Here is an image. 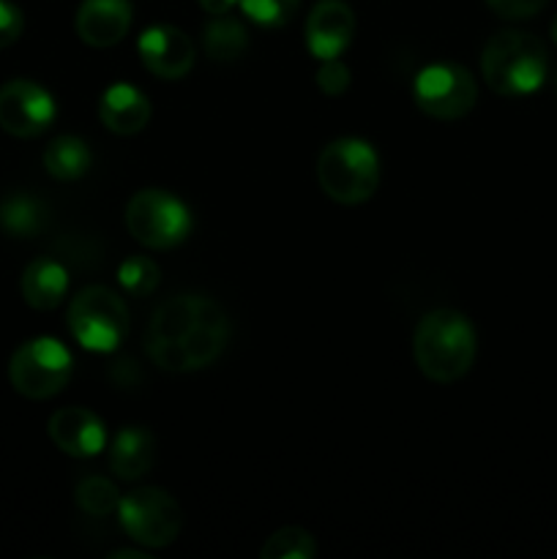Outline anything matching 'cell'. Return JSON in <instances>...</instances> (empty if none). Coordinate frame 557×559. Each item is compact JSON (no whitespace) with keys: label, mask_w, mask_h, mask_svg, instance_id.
I'll use <instances>...</instances> for the list:
<instances>
[{"label":"cell","mask_w":557,"mask_h":559,"mask_svg":"<svg viewBox=\"0 0 557 559\" xmlns=\"http://www.w3.org/2000/svg\"><path fill=\"white\" fill-rule=\"evenodd\" d=\"M58 107L47 87L33 80H9L0 87V129L33 140L52 126Z\"/></svg>","instance_id":"obj_10"},{"label":"cell","mask_w":557,"mask_h":559,"mask_svg":"<svg viewBox=\"0 0 557 559\" xmlns=\"http://www.w3.org/2000/svg\"><path fill=\"white\" fill-rule=\"evenodd\" d=\"M153 448L156 440L145 426H123L109 451V469L120 480L145 478L147 469L153 467Z\"/></svg>","instance_id":"obj_17"},{"label":"cell","mask_w":557,"mask_h":559,"mask_svg":"<svg viewBox=\"0 0 557 559\" xmlns=\"http://www.w3.org/2000/svg\"><path fill=\"white\" fill-rule=\"evenodd\" d=\"M306 47L317 60L339 58L355 36V14L342 0H320L306 16Z\"/></svg>","instance_id":"obj_13"},{"label":"cell","mask_w":557,"mask_h":559,"mask_svg":"<svg viewBox=\"0 0 557 559\" xmlns=\"http://www.w3.org/2000/svg\"><path fill=\"white\" fill-rule=\"evenodd\" d=\"M486 3L502 20H528V16L538 14L549 0H486Z\"/></svg>","instance_id":"obj_27"},{"label":"cell","mask_w":557,"mask_h":559,"mask_svg":"<svg viewBox=\"0 0 557 559\" xmlns=\"http://www.w3.org/2000/svg\"><path fill=\"white\" fill-rule=\"evenodd\" d=\"M552 41L557 44V16H555V22H552Z\"/></svg>","instance_id":"obj_30"},{"label":"cell","mask_w":557,"mask_h":559,"mask_svg":"<svg viewBox=\"0 0 557 559\" xmlns=\"http://www.w3.org/2000/svg\"><path fill=\"white\" fill-rule=\"evenodd\" d=\"M240 11L262 27H282L298 11L300 0H238Z\"/></svg>","instance_id":"obj_24"},{"label":"cell","mask_w":557,"mask_h":559,"mask_svg":"<svg viewBox=\"0 0 557 559\" xmlns=\"http://www.w3.org/2000/svg\"><path fill=\"white\" fill-rule=\"evenodd\" d=\"M20 289L31 309L52 311L63 304L66 293H69V271L58 260L38 257L22 273Z\"/></svg>","instance_id":"obj_16"},{"label":"cell","mask_w":557,"mask_h":559,"mask_svg":"<svg viewBox=\"0 0 557 559\" xmlns=\"http://www.w3.org/2000/svg\"><path fill=\"white\" fill-rule=\"evenodd\" d=\"M0 227L11 238H36L47 227V205L27 191H14L0 205Z\"/></svg>","instance_id":"obj_19"},{"label":"cell","mask_w":557,"mask_h":559,"mask_svg":"<svg viewBox=\"0 0 557 559\" xmlns=\"http://www.w3.org/2000/svg\"><path fill=\"white\" fill-rule=\"evenodd\" d=\"M98 118L118 136L140 134L151 123V98L129 82H115L102 93Z\"/></svg>","instance_id":"obj_15"},{"label":"cell","mask_w":557,"mask_h":559,"mask_svg":"<svg viewBox=\"0 0 557 559\" xmlns=\"http://www.w3.org/2000/svg\"><path fill=\"white\" fill-rule=\"evenodd\" d=\"M317 183L339 205H360L380 186V156L360 136H339L317 156Z\"/></svg>","instance_id":"obj_4"},{"label":"cell","mask_w":557,"mask_h":559,"mask_svg":"<svg viewBox=\"0 0 557 559\" xmlns=\"http://www.w3.org/2000/svg\"><path fill=\"white\" fill-rule=\"evenodd\" d=\"M317 87H320L325 96H342L349 87V69L339 58L320 60V69H317Z\"/></svg>","instance_id":"obj_25"},{"label":"cell","mask_w":557,"mask_h":559,"mask_svg":"<svg viewBox=\"0 0 557 559\" xmlns=\"http://www.w3.org/2000/svg\"><path fill=\"white\" fill-rule=\"evenodd\" d=\"M317 555V544L306 530L282 527L262 544V559H311Z\"/></svg>","instance_id":"obj_22"},{"label":"cell","mask_w":557,"mask_h":559,"mask_svg":"<svg viewBox=\"0 0 557 559\" xmlns=\"http://www.w3.org/2000/svg\"><path fill=\"white\" fill-rule=\"evenodd\" d=\"M549 71V55L541 38L528 31H500L481 52V74L486 85L508 98L538 91Z\"/></svg>","instance_id":"obj_3"},{"label":"cell","mask_w":557,"mask_h":559,"mask_svg":"<svg viewBox=\"0 0 557 559\" xmlns=\"http://www.w3.org/2000/svg\"><path fill=\"white\" fill-rule=\"evenodd\" d=\"M118 519L126 535L145 549H164L175 544L183 530V511L178 500L158 486H145L120 497Z\"/></svg>","instance_id":"obj_8"},{"label":"cell","mask_w":557,"mask_h":559,"mask_svg":"<svg viewBox=\"0 0 557 559\" xmlns=\"http://www.w3.org/2000/svg\"><path fill=\"white\" fill-rule=\"evenodd\" d=\"M93 164V153L87 147L85 140L74 134H63L58 140H52L44 151V169L52 175L55 180H63V183H71V180H80L82 175H87Z\"/></svg>","instance_id":"obj_18"},{"label":"cell","mask_w":557,"mask_h":559,"mask_svg":"<svg viewBox=\"0 0 557 559\" xmlns=\"http://www.w3.org/2000/svg\"><path fill=\"white\" fill-rule=\"evenodd\" d=\"M49 440L58 451L74 459H93L107 445V426L85 407H63L49 418Z\"/></svg>","instance_id":"obj_12"},{"label":"cell","mask_w":557,"mask_h":559,"mask_svg":"<svg viewBox=\"0 0 557 559\" xmlns=\"http://www.w3.org/2000/svg\"><path fill=\"white\" fill-rule=\"evenodd\" d=\"M478 353L475 328L462 311L437 309L420 317L413 336V355L426 380L451 385L473 369Z\"/></svg>","instance_id":"obj_2"},{"label":"cell","mask_w":557,"mask_h":559,"mask_svg":"<svg viewBox=\"0 0 557 559\" xmlns=\"http://www.w3.org/2000/svg\"><path fill=\"white\" fill-rule=\"evenodd\" d=\"M74 358L69 347L52 336L27 338L14 349L9 360V380L20 396L42 402L52 399L69 385Z\"/></svg>","instance_id":"obj_7"},{"label":"cell","mask_w":557,"mask_h":559,"mask_svg":"<svg viewBox=\"0 0 557 559\" xmlns=\"http://www.w3.org/2000/svg\"><path fill=\"white\" fill-rule=\"evenodd\" d=\"M555 93H557V74H555Z\"/></svg>","instance_id":"obj_31"},{"label":"cell","mask_w":557,"mask_h":559,"mask_svg":"<svg viewBox=\"0 0 557 559\" xmlns=\"http://www.w3.org/2000/svg\"><path fill=\"white\" fill-rule=\"evenodd\" d=\"M200 5L211 16H222V14H229V11L238 5V0H200Z\"/></svg>","instance_id":"obj_28"},{"label":"cell","mask_w":557,"mask_h":559,"mask_svg":"<svg viewBox=\"0 0 557 559\" xmlns=\"http://www.w3.org/2000/svg\"><path fill=\"white\" fill-rule=\"evenodd\" d=\"M137 52L142 66L158 80H183L194 66V44L175 25L145 27L137 41Z\"/></svg>","instance_id":"obj_11"},{"label":"cell","mask_w":557,"mask_h":559,"mask_svg":"<svg viewBox=\"0 0 557 559\" xmlns=\"http://www.w3.org/2000/svg\"><path fill=\"white\" fill-rule=\"evenodd\" d=\"M126 227L131 238L153 251L175 249L189 238L194 218L189 205L173 191L142 189L126 205Z\"/></svg>","instance_id":"obj_5"},{"label":"cell","mask_w":557,"mask_h":559,"mask_svg":"<svg viewBox=\"0 0 557 559\" xmlns=\"http://www.w3.org/2000/svg\"><path fill=\"white\" fill-rule=\"evenodd\" d=\"M229 342V317L208 295H175L151 317L145 349L153 364L173 374L208 369Z\"/></svg>","instance_id":"obj_1"},{"label":"cell","mask_w":557,"mask_h":559,"mask_svg":"<svg viewBox=\"0 0 557 559\" xmlns=\"http://www.w3.org/2000/svg\"><path fill=\"white\" fill-rule=\"evenodd\" d=\"M112 559H151L145 555V551H134V549H120V551H112L109 555Z\"/></svg>","instance_id":"obj_29"},{"label":"cell","mask_w":557,"mask_h":559,"mask_svg":"<svg viewBox=\"0 0 557 559\" xmlns=\"http://www.w3.org/2000/svg\"><path fill=\"white\" fill-rule=\"evenodd\" d=\"M202 44H205V55L211 60L233 63V60L244 58L246 47H249V33H246L244 22L222 14L208 22L202 31Z\"/></svg>","instance_id":"obj_20"},{"label":"cell","mask_w":557,"mask_h":559,"mask_svg":"<svg viewBox=\"0 0 557 559\" xmlns=\"http://www.w3.org/2000/svg\"><path fill=\"white\" fill-rule=\"evenodd\" d=\"M158 282H162V271L151 257H129L120 262L118 267V284L134 298H145V295L156 293Z\"/></svg>","instance_id":"obj_23"},{"label":"cell","mask_w":557,"mask_h":559,"mask_svg":"<svg viewBox=\"0 0 557 559\" xmlns=\"http://www.w3.org/2000/svg\"><path fill=\"white\" fill-rule=\"evenodd\" d=\"M69 331L91 353H115L129 333V309L115 289L91 284L69 306Z\"/></svg>","instance_id":"obj_6"},{"label":"cell","mask_w":557,"mask_h":559,"mask_svg":"<svg viewBox=\"0 0 557 559\" xmlns=\"http://www.w3.org/2000/svg\"><path fill=\"white\" fill-rule=\"evenodd\" d=\"M74 500L80 506V511H85L87 516H109V513H118L120 506V491L112 480L102 478V475H91V478H82L74 489Z\"/></svg>","instance_id":"obj_21"},{"label":"cell","mask_w":557,"mask_h":559,"mask_svg":"<svg viewBox=\"0 0 557 559\" xmlns=\"http://www.w3.org/2000/svg\"><path fill=\"white\" fill-rule=\"evenodd\" d=\"M413 98L435 120H459L478 102L473 74L459 63H431L415 76Z\"/></svg>","instance_id":"obj_9"},{"label":"cell","mask_w":557,"mask_h":559,"mask_svg":"<svg viewBox=\"0 0 557 559\" xmlns=\"http://www.w3.org/2000/svg\"><path fill=\"white\" fill-rule=\"evenodd\" d=\"M22 27H25V16H22L20 5H14L11 0H0V49L11 47L22 36Z\"/></svg>","instance_id":"obj_26"},{"label":"cell","mask_w":557,"mask_h":559,"mask_svg":"<svg viewBox=\"0 0 557 559\" xmlns=\"http://www.w3.org/2000/svg\"><path fill=\"white\" fill-rule=\"evenodd\" d=\"M131 16H134L131 0H82L74 20L76 36L87 47H115L129 33Z\"/></svg>","instance_id":"obj_14"}]
</instances>
